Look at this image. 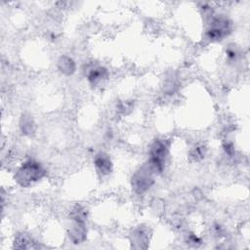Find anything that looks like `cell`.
<instances>
[{"instance_id": "obj_10", "label": "cell", "mask_w": 250, "mask_h": 250, "mask_svg": "<svg viewBox=\"0 0 250 250\" xmlns=\"http://www.w3.org/2000/svg\"><path fill=\"white\" fill-rule=\"evenodd\" d=\"M34 125L35 124H34L32 118L25 117L24 118V122L22 123L21 127H22L23 132H25V134H32V133H34V129H33Z\"/></svg>"}, {"instance_id": "obj_9", "label": "cell", "mask_w": 250, "mask_h": 250, "mask_svg": "<svg viewBox=\"0 0 250 250\" xmlns=\"http://www.w3.org/2000/svg\"><path fill=\"white\" fill-rule=\"evenodd\" d=\"M15 243H21L19 248H28V247L32 246L33 239L29 234L22 233V234H19L17 236V238L15 240Z\"/></svg>"}, {"instance_id": "obj_3", "label": "cell", "mask_w": 250, "mask_h": 250, "mask_svg": "<svg viewBox=\"0 0 250 250\" xmlns=\"http://www.w3.org/2000/svg\"><path fill=\"white\" fill-rule=\"evenodd\" d=\"M168 149L169 147L167 143L162 140L155 141L151 148V157L149 162L156 173H160L163 170L164 162L168 155Z\"/></svg>"}, {"instance_id": "obj_2", "label": "cell", "mask_w": 250, "mask_h": 250, "mask_svg": "<svg viewBox=\"0 0 250 250\" xmlns=\"http://www.w3.org/2000/svg\"><path fill=\"white\" fill-rule=\"evenodd\" d=\"M156 171L148 161L132 177V187L137 193H143L154 183Z\"/></svg>"}, {"instance_id": "obj_4", "label": "cell", "mask_w": 250, "mask_h": 250, "mask_svg": "<svg viewBox=\"0 0 250 250\" xmlns=\"http://www.w3.org/2000/svg\"><path fill=\"white\" fill-rule=\"evenodd\" d=\"M231 24L225 18H216L212 21L207 32L208 38L211 40H221L230 32Z\"/></svg>"}, {"instance_id": "obj_1", "label": "cell", "mask_w": 250, "mask_h": 250, "mask_svg": "<svg viewBox=\"0 0 250 250\" xmlns=\"http://www.w3.org/2000/svg\"><path fill=\"white\" fill-rule=\"evenodd\" d=\"M45 174L43 167L35 160L25 162L15 175L17 182L23 187H29L35 182L40 180Z\"/></svg>"}, {"instance_id": "obj_7", "label": "cell", "mask_w": 250, "mask_h": 250, "mask_svg": "<svg viewBox=\"0 0 250 250\" xmlns=\"http://www.w3.org/2000/svg\"><path fill=\"white\" fill-rule=\"evenodd\" d=\"M107 77H108V72L104 68L96 67L89 70L87 78L91 84L97 85L100 82H102L104 79H106Z\"/></svg>"}, {"instance_id": "obj_6", "label": "cell", "mask_w": 250, "mask_h": 250, "mask_svg": "<svg viewBox=\"0 0 250 250\" xmlns=\"http://www.w3.org/2000/svg\"><path fill=\"white\" fill-rule=\"evenodd\" d=\"M86 230L84 227V222L75 221L74 226L71 228L70 237L75 243H79L85 239Z\"/></svg>"}, {"instance_id": "obj_8", "label": "cell", "mask_w": 250, "mask_h": 250, "mask_svg": "<svg viewBox=\"0 0 250 250\" xmlns=\"http://www.w3.org/2000/svg\"><path fill=\"white\" fill-rule=\"evenodd\" d=\"M59 69L65 75H72L76 70V65L71 58L62 57L59 61Z\"/></svg>"}, {"instance_id": "obj_5", "label": "cell", "mask_w": 250, "mask_h": 250, "mask_svg": "<svg viewBox=\"0 0 250 250\" xmlns=\"http://www.w3.org/2000/svg\"><path fill=\"white\" fill-rule=\"evenodd\" d=\"M95 166H96L98 173L105 176L112 172L113 163L108 154L101 153V154H97L95 157Z\"/></svg>"}]
</instances>
